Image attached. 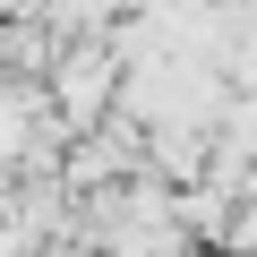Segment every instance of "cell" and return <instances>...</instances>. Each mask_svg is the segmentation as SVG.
Listing matches in <instances>:
<instances>
[{"mask_svg": "<svg viewBox=\"0 0 257 257\" xmlns=\"http://www.w3.org/2000/svg\"><path fill=\"white\" fill-rule=\"evenodd\" d=\"M120 77H128V60L111 52V35L69 43V52L52 60V103H60V120H69V128L111 120V111H120Z\"/></svg>", "mask_w": 257, "mask_h": 257, "instance_id": "1", "label": "cell"}, {"mask_svg": "<svg viewBox=\"0 0 257 257\" xmlns=\"http://www.w3.org/2000/svg\"><path fill=\"white\" fill-rule=\"evenodd\" d=\"M248 257H257V248H248Z\"/></svg>", "mask_w": 257, "mask_h": 257, "instance_id": "2", "label": "cell"}]
</instances>
